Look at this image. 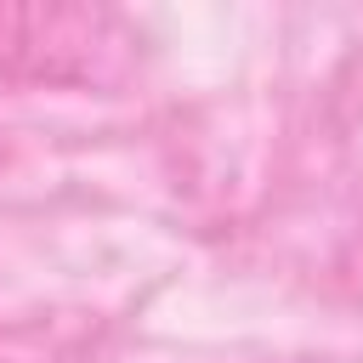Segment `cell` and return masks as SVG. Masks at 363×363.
Returning a JSON list of instances; mask_svg holds the SVG:
<instances>
[{"instance_id": "6da1fadb", "label": "cell", "mask_w": 363, "mask_h": 363, "mask_svg": "<svg viewBox=\"0 0 363 363\" xmlns=\"http://www.w3.org/2000/svg\"><path fill=\"white\" fill-rule=\"evenodd\" d=\"M136 45L108 6H0V85H113Z\"/></svg>"}]
</instances>
